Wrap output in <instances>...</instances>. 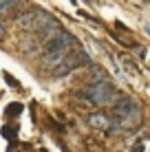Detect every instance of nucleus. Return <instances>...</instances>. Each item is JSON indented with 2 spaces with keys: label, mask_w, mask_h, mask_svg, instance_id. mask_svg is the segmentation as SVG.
Returning a JSON list of instances; mask_svg holds the SVG:
<instances>
[{
  "label": "nucleus",
  "mask_w": 150,
  "mask_h": 152,
  "mask_svg": "<svg viewBox=\"0 0 150 152\" xmlns=\"http://www.w3.org/2000/svg\"><path fill=\"white\" fill-rule=\"evenodd\" d=\"M86 121H89L91 128L104 130V132H113V130H117L113 117H108V115H104V113H91L89 117H86Z\"/></svg>",
  "instance_id": "nucleus-4"
},
{
  "label": "nucleus",
  "mask_w": 150,
  "mask_h": 152,
  "mask_svg": "<svg viewBox=\"0 0 150 152\" xmlns=\"http://www.w3.org/2000/svg\"><path fill=\"white\" fill-rule=\"evenodd\" d=\"M113 121L117 128H132L141 121V108L132 97H117L115 99V115Z\"/></svg>",
  "instance_id": "nucleus-1"
},
{
  "label": "nucleus",
  "mask_w": 150,
  "mask_h": 152,
  "mask_svg": "<svg viewBox=\"0 0 150 152\" xmlns=\"http://www.w3.org/2000/svg\"><path fill=\"white\" fill-rule=\"evenodd\" d=\"M80 97L84 99L86 104H93V106H108V104H113V99H115V88H113V84L106 80V77H102V80H95L91 82L89 86H84V91L80 93Z\"/></svg>",
  "instance_id": "nucleus-2"
},
{
  "label": "nucleus",
  "mask_w": 150,
  "mask_h": 152,
  "mask_svg": "<svg viewBox=\"0 0 150 152\" xmlns=\"http://www.w3.org/2000/svg\"><path fill=\"white\" fill-rule=\"evenodd\" d=\"M4 38H7V24L0 22V40H4Z\"/></svg>",
  "instance_id": "nucleus-6"
},
{
  "label": "nucleus",
  "mask_w": 150,
  "mask_h": 152,
  "mask_svg": "<svg viewBox=\"0 0 150 152\" xmlns=\"http://www.w3.org/2000/svg\"><path fill=\"white\" fill-rule=\"evenodd\" d=\"M82 64H91V57L82 51V53H73V55H66L64 60L60 62L58 66L53 69L55 73V77H62V75H69L73 69H77V66H82Z\"/></svg>",
  "instance_id": "nucleus-3"
},
{
  "label": "nucleus",
  "mask_w": 150,
  "mask_h": 152,
  "mask_svg": "<svg viewBox=\"0 0 150 152\" xmlns=\"http://www.w3.org/2000/svg\"><path fill=\"white\" fill-rule=\"evenodd\" d=\"M20 2H0V13H9L11 9H18Z\"/></svg>",
  "instance_id": "nucleus-5"
}]
</instances>
